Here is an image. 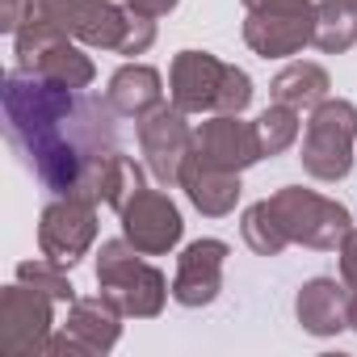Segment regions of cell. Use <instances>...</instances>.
Here are the masks:
<instances>
[{
	"label": "cell",
	"instance_id": "8fae6325",
	"mask_svg": "<svg viewBox=\"0 0 357 357\" xmlns=\"http://www.w3.org/2000/svg\"><path fill=\"white\" fill-rule=\"evenodd\" d=\"M118 219H122V236H126L143 257H164V252H172L176 240H181V231H185L181 211H176L172 198L160 194V190H139V194L118 211Z\"/></svg>",
	"mask_w": 357,
	"mask_h": 357
},
{
	"label": "cell",
	"instance_id": "9c48e42d",
	"mask_svg": "<svg viewBox=\"0 0 357 357\" xmlns=\"http://www.w3.org/2000/svg\"><path fill=\"white\" fill-rule=\"evenodd\" d=\"M135 122H139V147H143V160H147L151 176L160 185L181 181V168L194 151V130L185 122V109L160 101L151 114H143Z\"/></svg>",
	"mask_w": 357,
	"mask_h": 357
},
{
	"label": "cell",
	"instance_id": "8992f818",
	"mask_svg": "<svg viewBox=\"0 0 357 357\" xmlns=\"http://www.w3.org/2000/svg\"><path fill=\"white\" fill-rule=\"evenodd\" d=\"M273 215L282 219L290 244H303V248H315V252H336L344 244V236L353 231V219L340 202L324 198V194H311L303 185H286L269 198Z\"/></svg>",
	"mask_w": 357,
	"mask_h": 357
},
{
	"label": "cell",
	"instance_id": "484cf974",
	"mask_svg": "<svg viewBox=\"0 0 357 357\" xmlns=\"http://www.w3.org/2000/svg\"><path fill=\"white\" fill-rule=\"evenodd\" d=\"M340 282L349 286V290H357V227L344 236V244H340Z\"/></svg>",
	"mask_w": 357,
	"mask_h": 357
},
{
	"label": "cell",
	"instance_id": "e0dca14e",
	"mask_svg": "<svg viewBox=\"0 0 357 357\" xmlns=\"http://www.w3.org/2000/svg\"><path fill=\"white\" fill-rule=\"evenodd\" d=\"M181 190L190 194V202H194L202 215L223 219V215H231L236 202H240V172H223V168H215V164H206L202 155L190 151V160H185V168H181Z\"/></svg>",
	"mask_w": 357,
	"mask_h": 357
},
{
	"label": "cell",
	"instance_id": "d6986e66",
	"mask_svg": "<svg viewBox=\"0 0 357 357\" xmlns=\"http://www.w3.org/2000/svg\"><path fill=\"white\" fill-rule=\"evenodd\" d=\"M328 89H332L328 72H324L319 63H311V59L286 63V68L273 76V84H269L273 101H282V105H294V109H315V105L328 97Z\"/></svg>",
	"mask_w": 357,
	"mask_h": 357
},
{
	"label": "cell",
	"instance_id": "cb8c5ba5",
	"mask_svg": "<svg viewBox=\"0 0 357 357\" xmlns=\"http://www.w3.org/2000/svg\"><path fill=\"white\" fill-rule=\"evenodd\" d=\"M17 282H26V286L51 294L55 303H72V298H76V286L68 282L63 265H55V261H47V257H43V261H22V265H17Z\"/></svg>",
	"mask_w": 357,
	"mask_h": 357
},
{
	"label": "cell",
	"instance_id": "5bb4252c",
	"mask_svg": "<svg viewBox=\"0 0 357 357\" xmlns=\"http://www.w3.org/2000/svg\"><path fill=\"white\" fill-rule=\"evenodd\" d=\"M227 244L223 240H194L181 261H176L172 278V298L181 307H206L223 290V265H227Z\"/></svg>",
	"mask_w": 357,
	"mask_h": 357
},
{
	"label": "cell",
	"instance_id": "52a82bcc",
	"mask_svg": "<svg viewBox=\"0 0 357 357\" xmlns=\"http://www.w3.org/2000/svg\"><path fill=\"white\" fill-rule=\"evenodd\" d=\"M51 294L13 282L0 294V349L9 357H38L47 353L51 328H55V311H51Z\"/></svg>",
	"mask_w": 357,
	"mask_h": 357
},
{
	"label": "cell",
	"instance_id": "ac0fdd59",
	"mask_svg": "<svg viewBox=\"0 0 357 357\" xmlns=\"http://www.w3.org/2000/svg\"><path fill=\"white\" fill-rule=\"evenodd\" d=\"M105 101L114 105V114L122 118H143L151 114L160 101H164V80L155 68L147 63H126L109 76V89H105Z\"/></svg>",
	"mask_w": 357,
	"mask_h": 357
},
{
	"label": "cell",
	"instance_id": "44dd1931",
	"mask_svg": "<svg viewBox=\"0 0 357 357\" xmlns=\"http://www.w3.org/2000/svg\"><path fill=\"white\" fill-rule=\"evenodd\" d=\"M244 244L257 252V257H278L286 244H290V236H286V227H282V219L273 215V206H269V198L265 202H252L248 211H244Z\"/></svg>",
	"mask_w": 357,
	"mask_h": 357
},
{
	"label": "cell",
	"instance_id": "83f0119b",
	"mask_svg": "<svg viewBox=\"0 0 357 357\" xmlns=\"http://www.w3.org/2000/svg\"><path fill=\"white\" fill-rule=\"evenodd\" d=\"M118 5H126V9H135L143 17H164V13L176 9V0H118Z\"/></svg>",
	"mask_w": 357,
	"mask_h": 357
},
{
	"label": "cell",
	"instance_id": "9a60e30c",
	"mask_svg": "<svg viewBox=\"0 0 357 357\" xmlns=\"http://www.w3.org/2000/svg\"><path fill=\"white\" fill-rule=\"evenodd\" d=\"M311 38H315V9H303V13H248V22H244V43L261 59L298 55Z\"/></svg>",
	"mask_w": 357,
	"mask_h": 357
},
{
	"label": "cell",
	"instance_id": "6da1fadb",
	"mask_svg": "<svg viewBox=\"0 0 357 357\" xmlns=\"http://www.w3.org/2000/svg\"><path fill=\"white\" fill-rule=\"evenodd\" d=\"M114 105L30 72L5 76V135L55 198L101 202V172L118 155Z\"/></svg>",
	"mask_w": 357,
	"mask_h": 357
},
{
	"label": "cell",
	"instance_id": "7c38bea8",
	"mask_svg": "<svg viewBox=\"0 0 357 357\" xmlns=\"http://www.w3.org/2000/svg\"><path fill=\"white\" fill-rule=\"evenodd\" d=\"M227 68L231 63L215 59L211 51H181L172 59V72H168L172 105L185 109V114H215L223 84H227Z\"/></svg>",
	"mask_w": 357,
	"mask_h": 357
},
{
	"label": "cell",
	"instance_id": "7402d4cb",
	"mask_svg": "<svg viewBox=\"0 0 357 357\" xmlns=\"http://www.w3.org/2000/svg\"><path fill=\"white\" fill-rule=\"evenodd\" d=\"M257 139H261V155H282V151L298 139V109L273 101V105L257 118Z\"/></svg>",
	"mask_w": 357,
	"mask_h": 357
},
{
	"label": "cell",
	"instance_id": "2e32d148",
	"mask_svg": "<svg viewBox=\"0 0 357 357\" xmlns=\"http://www.w3.org/2000/svg\"><path fill=\"white\" fill-rule=\"evenodd\" d=\"M349 294L353 290L336 278H311L294 298V315H298L303 332L336 336L340 328H349Z\"/></svg>",
	"mask_w": 357,
	"mask_h": 357
},
{
	"label": "cell",
	"instance_id": "4316f807",
	"mask_svg": "<svg viewBox=\"0 0 357 357\" xmlns=\"http://www.w3.org/2000/svg\"><path fill=\"white\" fill-rule=\"evenodd\" d=\"M248 13H303L315 9V0H244Z\"/></svg>",
	"mask_w": 357,
	"mask_h": 357
},
{
	"label": "cell",
	"instance_id": "7a4b0ae2",
	"mask_svg": "<svg viewBox=\"0 0 357 357\" xmlns=\"http://www.w3.org/2000/svg\"><path fill=\"white\" fill-rule=\"evenodd\" d=\"M34 13L101 51L143 55L155 43V17H143L118 0H34Z\"/></svg>",
	"mask_w": 357,
	"mask_h": 357
},
{
	"label": "cell",
	"instance_id": "5b68a950",
	"mask_svg": "<svg viewBox=\"0 0 357 357\" xmlns=\"http://www.w3.org/2000/svg\"><path fill=\"white\" fill-rule=\"evenodd\" d=\"M13 43H17V68L30 72V76L55 80V84H68V89H89L93 76H97L93 59L80 55L72 47V38L38 13L13 34Z\"/></svg>",
	"mask_w": 357,
	"mask_h": 357
},
{
	"label": "cell",
	"instance_id": "277c9868",
	"mask_svg": "<svg viewBox=\"0 0 357 357\" xmlns=\"http://www.w3.org/2000/svg\"><path fill=\"white\" fill-rule=\"evenodd\" d=\"M353 139H357V105L340 97H324L307 118L303 139V172L315 181H340L353 168Z\"/></svg>",
	"mask_w": 357,
	"mask_h": 357
},
{
	"label": "cell",
	"instance_id": "f1b7e54d",
	"mask_svg": "<svg viewBox=\"0 0 357 357\" xmlns=\"http://www.w3.org/2000/svg\"><path fill=\"white\" fill-rule=\"evenodd\" d=\"M349 328H353V332H357V290H353V294H349Z\"/></svg>",
	"mask_w": 357,
	"mask_h": 357
},
{
	"label": "cell",
	"instance_id": "30bf717a",
	"mask_svg": "<svg viewBox=\"0 0 357 357\" xmlns=\"http://www.w3.org/2000/svg\"><path fill=\"white\" fill-rule=\"evenodd\" d=\"M97 202L84 198H55L38 219V248L47 261L72 269L97 240Z\"/></svg>",
	"mask_w": 357,
	"mask_h": 357
},
{
	"label": "cell",
	"instance_id": "3957f363",
	"mask_svg": "<svg viewBox=\"0 0 357 357\" xmlns=\"http://www.w3.org/2000/svg\"><path fill=\"white\" fill-rule=\"evenodd\" d=\"M143 252L122 236V240H101V252H97V286L101 294L122 311V315H135V319H155L164 311V298H168V282L155 265L139 261Z\"/></svg>",
	"mask_w": 357,
	"mask_h": 357
},
{
	"label": "cell",
	"instance_id": "ba28073f",
	"mask_svg": "<svg viewBox=\"0 0 357 357\" xmlns=\"http://www.w3.org/2000/svg\"><path fill=\"white\" fill-rule=\"evenodd\" d=\"M122 336V311L101 298H72L68 324L59 336L47 340V357H101Z\"/></svg>",
	"mask_w": 357,
	"mask_h": 357
},
{
	"label": "cell",
	"instance_id": "ffe728a7",
	"mask_svg": "<svg viewBox=\"0 0 357 357\" xmlns=\"http://www.w3.org/2000/svg\"><path fill=\"white\" fill-rule=\"evenodd\" d=\"M319 51L340 55L357 43V0H319L315 5V38Z\"/></svg>",
	"mask_w": 357,
	"mask_h": 357
},
{
	"label": "cell",
	"instance_id": "d4e9b609",
	"mask_svg": "<svg viewBox=\"0 0 357 357\" xmlns=\"http://www.w3.org/2000/svg\"><path fill=\"white\" fill-rule=\"evenodd\" d=\"M30 17H34V0H0V30L5 34H17Z\"/></svg>",
	"mask_w": 357,
	"mask_h": 357
},
{
	"label": "cell",
	"instance_id": "603a6c76",
	"mask_svg": "<svg viewBox=\"0 0 357 357\" xmlns=\"http://www.w3.org/2000/svg\"><path fill=\"white\" fill-rule=\"evenodd\" d=\"M139 190H143V172H139V164H135L130 155L118 151V155L105 164V172H101V202L114 206V211H122Z\"/></svg>",
	"mask_w": 357,
	"mask_h": 357
},
{
	"label": "cell",
	"instance_id": "4fadbf2b",
	"mask_svg": "<svg viewBox=\"0 0 357 357\" xmlns=\"http://www.w3.org/2000/svg\"><path fill=\"white\" fill-rule=\"evenodd\" d=\"M194 155H202L206 164L223 168V172H244L248 164L265 160L261 155V139H257V122H244L240 114H215L194 130Z\"/></svg>",
	"mask_w": 357,
	"mask_h": 357
}]
</instances>
